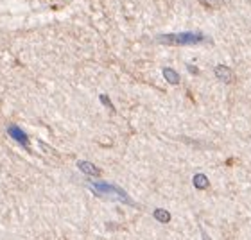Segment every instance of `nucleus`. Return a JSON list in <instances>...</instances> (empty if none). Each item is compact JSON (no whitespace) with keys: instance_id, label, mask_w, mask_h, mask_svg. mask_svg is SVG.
Returning a JSON list of instances; mask_svg holds the SVG:
<instances>
[{"instance_id":"nucleus-1","label":"nucleus","mask_w":251,"mask_h":240,"mask_svg":"<svg viewBox=\"0 0 251 240\" xmlns=\"http://www.w3.org/2000/svg\"><path fill=\"white\" fill-rule=\"evenodd\" d=\"M90 188H92L95 195H99V197L115 199V201H121V203L129 204V206H135V203L131 201L129 195H127L122 188L117 187V185H108V183H90Z\"/></svg>"},{"instance_id":"nucleus-2","label":"nucleus","mask_w":251,"mask_h":240,"mask_svg":"<svg viewBox=\"0 0 251 240\" xmlns=\"http://www.w3.org/2000/svg\"><path fill=\"white\" fill-rule=\"evenodd\" d=\"M158 42L167 43V45H196V43L206 42V38L199 32H181V34H165L160 36Z\"/></svg>"},{"instance_id":"nucleus-3","label":"nucleus","mask_w":251,"mask_h":240,"mask_svg":"<svg viewBox=\"0 0 251 240\" xmlns=\"http://www.w3.org/2000/svg\"><path fill=\"white\" fill-rule=\"evenodd\" d=\"M7 133H9V135L13 136L16 142H18V144H22L25 149H29V138H27V135L24 133V131H20L16 125H11L9 129H7Z\"/></svg>"},{"instance_id":"nucleus-4","label":"nucleus","mask_w":251,"mask_h":240,"mask_svg":"<svg viewBox=\"0 0 251 240\" xmlns=\"http://www.w3.org/2000/svg\"><path fill=\"white\" fill-rule=\"evenodd\" d=\"M215 73H217V77L221 79V81H225V83H231V70L228 67H217L215 68Z\"/></svg>"},{"instance_id":"nucleus-5","label":"nucleus","mask_w":251,"mask_h":240,"mask_svg":"<svg viewBox=\"0 0 251 240\" xmlns=\"http://www.w3.org/2000/svg\"><path fill=\"white\" fill-rule=\"evenodd\" d=\"M79 168L83 170V172L90 174V176H99V168L95 167V165H92V163L88 162H79Z\"/></svg>"},{"instance_id":"nucleus-6","label":"nucleus","mask_w":251,"mask_h":240,"mask_svg":"<svg viewBox=\"0 0 251 240\" xmlns=\"http://www.w3.org/2000/svg\"><path fill=\"white\" fill-rule=\"evenodd\" d=\"M163 75H165V79H167L171 84H178L179 83V75L174 72L173 68H165V70H163Z\"/></svg>"},{"instance_id":"nucleus-7","label":"nucleus","mask_w":251,"mask_h":240,"mask_svg":"<svg viewBox=\"0 0 251 240\" xmlns=\"http://www.w3.org/2000/svg\"><path fill=\"white\" fill-rule=\"evenodd\" d=\"M199 2H201L204 7H208V9H219V7H223V4H225V0H199Z\"/></svg>"},{"instance_id":"nucleus-8","label":"nucleus","mask_w":251,"mask_h":240,"mask_svg":"<svg viewBox=\"0 0 251 240\" xmlns=\"http://www.w3.org/2000/svg\"><path fill=\"white\" fill-rule=\"evenodd\" d=\"M154 217H156L160 222H169V220H171V215H169V212H165V210H156V212H154Z\"/></svg>"},{"instance_id":"nucleus-9","label":"nucleus","mask_w":251,"mask_h":240,"mask_svg":"<svg viewBox=\"0 0 251 240\" xmlns=\"http://www.w3.org/2000/svg\"><path fill=\"white\" fill-rule=\"evenodd\" d=\"M194 185L198 188H206V185H208V179L204 178L203 174H198L196 178H194Z\"/></svg>"},{"instance_id":"nucleus-10","label":"nucleus","mask_w":251,"mask_h":240,"mask_svg":"<svg viewBox=\"0 0 251 240\" xmlns=\"http://www.w3.org/2000/svg\"><path fill=\"white\" fill-rule=\"evenodd\" d=\"M100 99H102V102H104L106 106H110V108H111V102H110V99H106L104 95H102V97H100ZM111 110H113V108H111Z\"/></svg>"},{"instance_id":"nucleus-11","label":"nucleus","mask_w":251,"mask_h":240,"mask_svg":"<svg viewBox=\"0 0 251 240\" xmlns=\"http://www.w3.org/2000/svg\"><path fill=\"white\" fill-rule=\"evenodd\" d=\"M203 239H204V240H210L208 237H206V233H203Z\"/></svg>"}]
</instances>
